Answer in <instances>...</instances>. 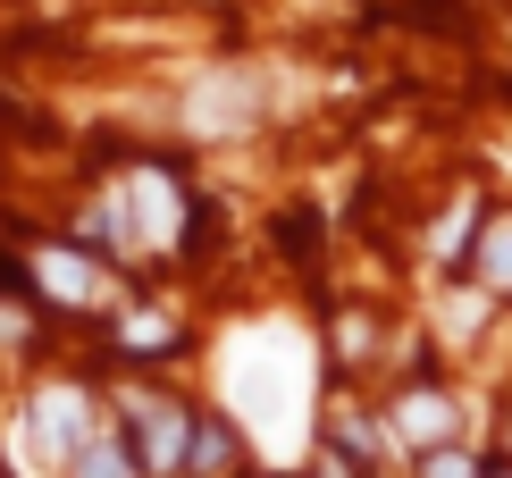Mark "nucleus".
<instances>
[{"label": "nucleus", "instance_id": "obj_1", "mask_svg": "<svg viewBox=\"0 0 512 478\" xmlns=\"http://www.w3.org/2000/svg\"><path fill=\"white\" fill-rule=\"evenodd\" d=\"M219 395L236 403V420L252 428V445L277 470L303 462L311 445V395H319V353L294 319H252L219 344Z\"/></svg>", "mask_w": 512, "mask_h": 478}, {"label": "nucleus", "instance_id": "obj_2", "mask_svg": "<svg viewBox=\"0 0 512 478\" xmlns=\"http://www.w3.org/2000/svg\"><path fill=\"white\" fill-rule=\"evenodd\" d=\"M252 118H261V84L244 68H219L185 93V126L194 135H252Z\"/></svg>", "mask_w": 512, "mask_h": 478}, {"label": "nucleus", "instance_id": "obj_3", "mask_svg": "<svg viewBox=\"0 0 512 478\" xmlns=\"http://www.w3.org/2000/svg\"><path fill=\"white\" fill-rule=\"evenodd\" d=\"M126 210V244H177V193H168V177H135L118 193Z\"/></svg>", "mask_w": 512, "mask_h": 478}, {"label": "nucleus", "instance_id": "obj_4", "mask_svg": "<svg viewBox=\"0 0 512 478\" xmlns=\"http://www.w3.org/2000/svg\"><path fill=\"white\" fill-rule=\"evenodd\" d=\"M185 445H194V428H185L177 411H152V403H143V470H177Z\"/></svg>", "mask_w": 512, "mask_h": 478}, {"label": "nucleus", "instance_id": "obj_5", "mask_svg": "<svg viewBox=\"0 0 512 478\" xmlns=\"http://www.w3.org/2000/svg\"><path fill=\"white\" fill-rule=\"evenodd\" d=\"M395 420H403L412 445H445V437H454V403H445V395H403Z\"/></svg>", "mask_w": 512, "mask_h": 478}, {"label": "nucleus", "instance_id": "obj_6", "mask_svg": "<svg viewBox=\"0 0 512 478\" xmlns=\"http://www.w3.org/2000/svg\"><path fill=\"white\" fill-rule=\"evenodd\" d=\"M42 286H51L59 302H93L101 286H93V269H84L76 252H42Z\"/></svg>", "mask_w": 512, "mask_h": 478}, {"label": "nucleus", "instance_id": "obj_7", "mask_svg": "<svg viewBox=\"0 0 512 478\" xmlns=\"http://www.w3.org/2000/svg\"><path fill=\"white\" fill-rule=\"evenodd\" d=\"M76 462H84V478H135V462H126L110 437H84V453H76Z\"/></svg>", "mask_w": 512, "mask_h": 478}, {"label": "nucleus", "instance_id": "obj_8", "mask_svg": "<svg viewBox=\"0 0 512 478\" xmlns=\"http://www.w3.org/2000/svg\"><path fill=\"white\" fill-rule=\"evenodd\" d=\"M479 269H487V286H512V219H504V227H487Z\"/></svg>", "mask_w": 512, "mask_h": 478}, {"label": "nucleus", "instance_id": "obj_9", "mask_svg": "<svg viewBox=\"0 0 512 478\" xmlns=\"http://www.w3.org/2000/svg\"><path fill=\"white\" fill-rule=\"evenodd\" d=\"M126 344H143V353H152V344H168V319H126Z\"/></svg>", "mask_w": 512, "mask_h": 478}, {"label": "nucleus", "instance_id": "obj_10", "mask_svg": "<svg viewBox=\"0 0 512 478\" xmlns=\"http://www.w3.org/2000/svg\"><path fill=\"white\" fill-rule=\"evenodd\" d=\"M429 478H471V462H462V453H437V462H429Z\"/></svg>", "mask_w": 512, "mask_h": 478}]
</instances>
